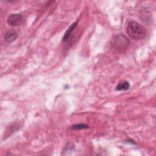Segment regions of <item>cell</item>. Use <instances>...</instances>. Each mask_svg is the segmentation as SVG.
Here are the masks:
<instances>
[{
  "mask_svg": "<svg viewBox=\"0 0 156 156\" xmlns=\"http://www.w3.org/2000/svg\"><path fill=\"white\" fill-rule=\"evenodd\" d=\"M126 32L128 35L134 40L144 39L147 36L146 29L139 23L130 21L128 23Z\"/></svg>",
  "mask_w": 156,
  "mask_h": 156,
  "instance_id": "1",
  "label": "cell"
},
{
  "mask_svg": "<svg viewBox=\"0 0 156 156\" xmlns=\"http://www.w3.org/2000/svg\"><path fill=\"white\" fill-rule=\"evenodd\" d=\"M129 41L123 34H119L115 36L113 40L112 46L118 52H124L128 47Z\"/></svg>",
  "mask_w": 156,
  "mask_h": 156,
  "instance_id": "2",
  "label": "cell"
},
{
  "mask_svg": "<svg viewBox=\"0 0 156 156\" xmlns=\"http://www.w3.org/2000/svg\"><path fill=\"white\" fill-rule=\"evenodd\" d=\"M23 16L20 14H12L7 18V23L11 26H17L21 23Z\"/></svg>",
  "mask_w": 156,
  "mask_h": 156,
  "instance_id": "3",
  "label": "cell"
},
{
  "mask_svg": "<svg viewBox=\"0 0 156 156\" xmlns=\"http://www.w3.org/2000/svg\"><path fill=\"white\" fill-rule=\"evenodd\" d=\"M17 38V34L13 30H9L7 31L4 35L5 41L8 43L13 42Z\"/></svg>",
  "mask_w": 156,
  "mask_h": 156,
  "instance_id": "4",
  "label": "cell"
},
{
  "mask_svg": "<svg viewBox=\"0 0 156 156\" xmlns=\"http://www.w3.org/2000/svg\"><path fill=\"white\" fill-rule=\"evenodd\" d=\"M77 21L73 23L69 26V27L67 29V30L66 31V32L65 33V34H64V35H63V39H62L63 41H65L69 38V37L70 36V35H71V34L72 33V32H73V31L74 30V29L76 28V26H77Z\"/></svg>",
  "mask_w": 156,
  "mask_h": 156,
  "instance_id": "5",
  "label": "cell"
},
{
  "mask_svg": "<svg viewBox=\"0 0 156 156\" xmlns=\"http://www.w3.org/2000/svg\"><path fill=\"white\" fill-rule=\"evenodd\" d=\"M130 87V84L127 81H122L119 82L116 87V90L118 91L121 90H128Z\"/></svg>",
  "mask_w": 156,
  "mask_h": 156,
  "instance_id": "6",
  "label": "cell"
},
{
  "mask_svg": "<svg viewBox=\"0 0 156 156\" xmlns=\"http://www.w3.org/2000/svg\"><path fill=\"white\" fill-rule=\"evenodd\" d=\"M19 128V125L16 123H13L11 125H10V126H9L7 129V130H6V134H5V136H8L9 135V133L10 132V135L11 134V133H13L15 131L17 130Z\"/></svg>",
  "mask_w": 156,
  "mask_h": 156,
  "instance_id": "7",
  "label": "cell"
},
{
  "mask_svg": "<svg viewBox=\"0 0 156 156\" xmlns=\"http://www.w3.org/2000/svg\"><path fill=\"white\" fill-rule=\"evenodd\" d=\"M87 128H88V126H87L86 124H83L74 125L71 127V129L73 130H80V129H87Z\"/></svg>",
  "mask_w": 156,
  "mask_h": 156,
  "instance_id": "8",
  "label": "cell"
}]
</instances>
